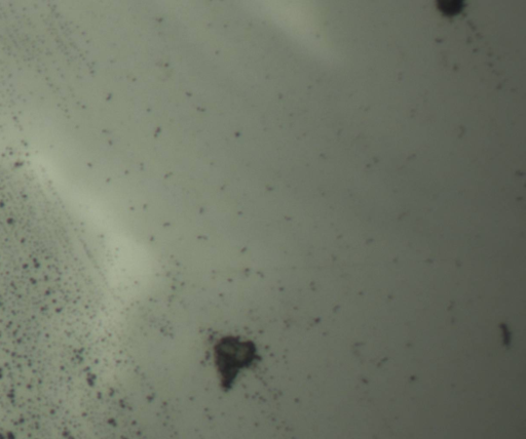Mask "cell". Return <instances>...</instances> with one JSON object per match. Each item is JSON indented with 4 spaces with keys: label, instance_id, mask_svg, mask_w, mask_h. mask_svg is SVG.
<instances>
[{
    "label": "cell",
    "instance_id": "cell-1",
    "mask_svg": "<svg viewBox=\"0 0 526 439\" xmlns=\"http://www.w3.org/2000/svg\"><path fill=\"white\" fill-rule=\"evenodd\" d=\"M256 346L240 337H225L215 346L214 359L221 384L231 388L242 371L251 368L258 361Z\"/></svg>",
    "mask_w": 526,
    "mask_h": 439
}]
</instances>
